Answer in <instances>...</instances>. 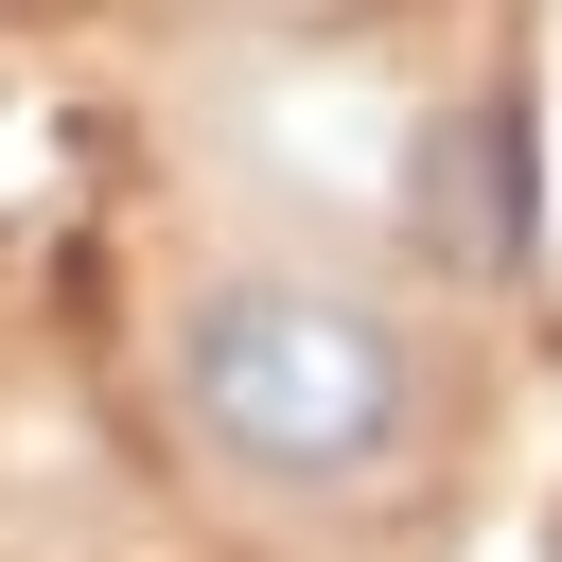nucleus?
Segmentation results:
<instances>
[{"label": "nucleus", "mask_w": 562, "mask_h": 562, "mask_svg": "<svg viewBox=\"0 0 562 562\" xmlns=\"http://www.w3.org/2000/svg\"><path fill=\"white\" fill-rule=\"evenodd\" d=\"M176 422H193L211 474H246L281 509H351V492L422 474L439 369H422V334L369 281H334V263H228L176 316Z\"/></svg>", "instance_id": "f257e3e1"}]
</instances>
